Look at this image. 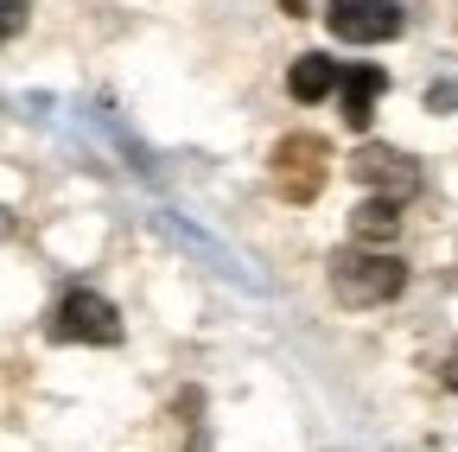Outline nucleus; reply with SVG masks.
<instances>
[{
    "mask_svg": "<svg viewBox=\"0 0 458 452\" xmlns=\"http://www.w3.org/2000/svg\"><path fill=\"white\" fill-rule=\"evenodd\" d=\"M401 287H408V268H401L388 249H337L331 255V294L344 306H388L401 300Z\"/></svg>",
    "mask_w": 458,
    "mask_h": 452,
    "instance_id": "1",
    "label": "nucleus"
},
{
    "mask_svg": "<svg viewBox=\"0 0 458 452\" xmlns=\"http://www.w3.org/2000/svg\"><path fill=\"white\" fill-rule=\"evenodd\" d=\"M51 337L57 345H122V312L89 287H71L51 306Z\"/></svg>",
    "mask_w": 458,
    "mask_h": 452,
    "instance_id": "2",
    "label": "nucleus"
},
{
    "mask_svg": "<svg viewBox=\"0 0 458 452\" xmlns=\"http://www.w3.org/2000/svg\"><path fill=\"white\" fill-rule=\"evenodd\" d=\"M325 26L344 45H382L408 26V13H401V0H325Z\"/></svg>",
    "mask_w": 458,
    "mask_h": 452,
    "instance_id": "3",
    "label": "nucleus"
},
{
    "mask_svg": "<svg viewBox=\"0 0 458 452\" xmlns=\"http://www.w3.org/2000/svg\"><path fill=\"white\" fill-rule=\"evenodd\" d=\"M351 173H357V185H369L376 198H394V204L420 192V166L401 147H382V141H363L351 153Z\"/></svg>",
    "mask_w": 458,
    "mask_h": 452,
    "instance_id": "4",
    "label": "nucleus"
},
{
    "mask_svg": "<svg viewBox=\"0 0 458 452\" xmlns=\"http://www.w3.org/2000/svg\"><path fill=\"white\" fill-rule=\"evenodd\" d=\"M325 141L318 134H293V141H280V153H274V179H280V192L286 198H318V185H325Z\"/></svg>",
    "mask_w": 458,
    "mask_h": 452,
    "instance_id": "5",
    "label": "nucleus"
},
{
    "mask_svg": "<svg viewBox=\"0 0 458 452\" xmlns=\"http://www.w3.org/2000/svg\"><path fill=\"white\" fill-rule=\"evenodd\" d=\"M388 90V71H376V64H344V77H337V96H344V128H369L376 122V96Z\"/></svg>",
    "mask_w": 458,
    "mask_h": 452,
    "instance_id": "6",
    "label": "nucleus"
},
{
    "mask_svg": "<svg viewBox=\"0 0 458 452\" xmlns=\"http://www.w3.org/2000/svg\"><path fill=\"white\" fill-rule=\"evenodd\" d=\"M401 236V204L394 198H363L357 210H351V243L357 249H382V243H394Z\"/></svg>",
    "mask_w": 458,
    "mask_h": 452,
    "instance_id": "7",
    "label": "nucleus"
},
{
    "mask_svg": "<svg viewBox=\"0 0 458 452\" xmlns=\"http://www.w3.org/2000/svg\"><path fill=\"white\" fill-rule=\"evenodd\" d=\"M344 64H331L325 51H306V58H293V71H286V90H293V102H325L337 90Z\"/></svg>",
    "mask_w": 458,
    "mask_h": 452,
    "instance_id": "8",
    "label": "nucleus"
},
{
    "mask_svg": "<svg viewBox=\"0 0 458 452\" xmlns=\"http://www.w3.org/2000/svg\"><path fill=\"white\" fill-rule=\"evenodd\" d=\"M26 13H32V0H0V45L26 32Z\"/></svg>",
    "mask_w": 458,
    "mask_h": 452,
    "instance_id": "9",
    "label": "nucleus"
},
{
    "mask_svg": "<svg viewBox=\"0 0 458 452\" xmlns=\"http://www.w3.org/2000/svg\"><path fill=\"white\" fill-rule=\"evenodd\" d=\"M427 108H433V115H445V108H458V83H433V90H427Z\"/></svg>",
    "mask_w": 458,
    "mask_h": 452,
    "instance_id": "10",
    "label": "nucleus"
},
{
    "mask_svg": "<svg viewBox=\"0 0 458 452\" xmlns=\"http://www.w3.org/2000/svg\"><path fill=\"white\" fill-rule=\"evenodd\" d=\"M445 388H458V351L445 357Z\"/></svg>",
    "mask_w": 458,
    "mask_h": 452,
    "instance_id": "11",
    "label": "nucleus"
},
{
    "mask_svg": "<svg viewBox=\"0 0 458 452\" xmlns=\"http://www.w3.org/2000/svg\"><path fill=\"white\" fill-rule=\"evenodd\" d=\"M280 7H286V13H293V20H300V13H306V0H280Z\"/></svg>",
    "mask_w": 458,
    "mask_h": 452,
    "instance_id": "12",
    "label": "nucleus"
},
{
    "mask_svg": "<svg viewBox=\"0 0 458 452\" xmlns=\"http://www.w3.org/2000/svg\"><path fill=\"white\" fill-rule=\"evenodd\" d=\"M0 236H13V210H0Z\"/></svg>",
    "mask_w": 458,
    "mask_h": 452,
    "instance_id": "13",
    "label": "nucleus"
}]
</instances>
